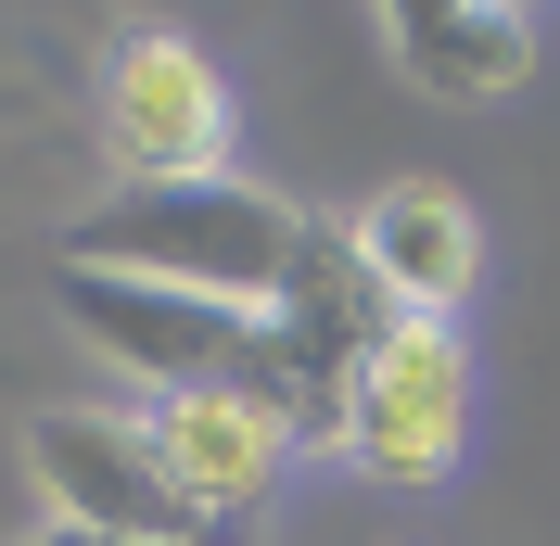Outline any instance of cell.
Segmentation results:
<instances>
[{"label": "cell", "mask_w": 560, "mask_h": 546, "mask_svg": "<svg viewBox=\"0 0 560 546\" xmlns=\"http://www.w3.org/2000/svg\"><path fill=\"white\" fill-rule=\"evenodd\" d=\"M140 432H153L166 483H178L205 521H255V509L280 496V471H293V432H280L268 407H243V394H153Z\"/></svg>", "instance_id": "cell-7"}, {"label": "cell", "mask_w": 560, "mask_h": 546, "mask_svg": "<svg viewBox=\"0 0 560 546\" xmlns=\"http://www.w3.org/2000/svg\"><path fill=\"white\" fill-rule=\"evenodd\" d=\"M26 483L51 509V534H90V546H205L217 534L166 483L140 407H38L26 419Z\"/></svg>", "instance_id": "cell-2"}, {"label": "cell", "mask_w": 560, "mask_h": 546, "mask_svg": "<svg viewBox=\"0 0 560 546\" xmlns=\"http://www.w3.org/2000/svg\"><path fill=\"white\" fill-rule=\"evenodd\" d=\"M345 241H357V268L383 280L395 318H458L485 293V229H471V204H458L446 178H383L345 216Z\"/></svg>", "instance_id": "cell-6"}, {"label": "cell", "mask_w": 560, "mask_h": 546, "mask_svg": "<svg viewBox=\"0 0 560 546\" xmlns=\"http://www.w3.org/2000/svg\"><path fill=\"white\" fill-rule=\"evenodd\" d=\"M471 432V343L458 318H395L383 356L357 369V419H345V458L370 483H433Z\"/></svg>", "instance_id": "cell-5"}, {"label": "cell", "mask_w": 560, "mask_h": 546, "mask_svg": "<svg viewBox=\"0 0 560 546\" xmlns=\"http://www.w3.org/2000/svg\"><path fill=\"white\" fill-rule=\"evenodd\" d=\"M318 216L255 191V178H191V191H103L90 216H65V268L153 280V293H205V306L268 318L306 268Z\"/></svg>", "instance_id": "cell-1"}, {"label": "cell", "mask_w": 560, "mask_h": 546, "mask_svg": "<svg viewBox=\"0 0 560 546\" xmlns=\"http://www.w3.org/2000/svg\"><path fill=\"white\" fill-rule=\"evenodd\" d=\"M103 166L115 191H191L230 178V76L178 26H128L103 64Z\"/></svg>", "instance_id": "cell-3"}, {"label": "cell", "mask_w": 560, "mask_h": 546, "mask_svg": "<svg viewBox=\"0 0 560 546\" xmlns=\"http://www.w3.org/2000/svg\"><path fill=\"white\" fill-rule=\"evenodd\" d=\"M383 51H395L408 90H433V103H510L535 76V13L523 0H395Z\"/></svg>", "instance_id": "cell-8"}, {"label": "cell", "mask_w": 560, "mask_h": 546, "mask_svg": "<svg viewBox=\"0 0 560 546\" xmlns=\"http://www.w3.org/2000/svg\"><path fill=\"white\" fill-rule=\"evenodd\" d=\"M51 318H65L115 381L153 394H230L255 356V318L243 306H205V293H153V280H103V268H51Z\"/></svg>", "instance_id": "cell-4"}]
</instances>
